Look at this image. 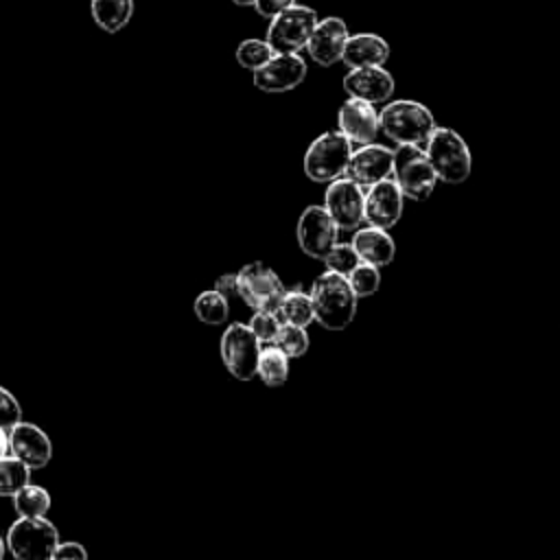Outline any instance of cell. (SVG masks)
<instances>
[{
    "label": "cell",
    "mask_w": 560,
    "mask_h": 560,
    "mask_svg": "<svg viewBox=\"0 0 560 560\" xmlns=\"http://www.w3.org/2000/svg\"><path fill=\"white\" fill-rule=\"evenodd\" d=\"M57 545L59 532L46 516H20L7 534V547L20 560H48Z\"/></svg>",
    "instance_id": "8992f818"
},
{
    "label": "cell",
    "mask_w": 560,
    "mask_h": 560,
    "mask_svg": "<svg viewBox=\"0 0 560 560\" xmlns=\"http://www.w3.org/2000/svg\"><path fill=\"white\" fill-rule=\"evenodd\" d=\"M381 131L396 144H424L431 131L438 127L431 109L411 98H398L387 103L378 112Z\"/></svg>",
    "instance_id": "7a4b0ae2"
},
{
    "label": "cell",
    "mask_w": 560,
    "mask_h": 560,
    "mask_svg": "<svg viewBox=\"0 0 560 560\" xmlns=\"http://www.w3.org/2000/svg\"><path fill=\"white\" fill-rule=\"evenodd\" d=\"M289 361L291 359L276 343H267V348H260L256 376L267 387H280L289 378Z\"/></svg>",
    "instance_id": "603a6c76"
},
{
    "label": "cell",
    "mask_w": 560,
    "mask_h": 560,
    "mask_svg": "<svg viewBox=\"0 0 560 560\" xmlns=\"http://www.w3.org/2000/svg\"><path fill=\"white\" fill-rule=\"evenodd\" d=\"M4 551H7V540L0 536V558L4 556Z\"/></svg>",
    "instance_id": "74e56055"
},
{
    "label": "cell",
    "mask_w": 560,
    "mask_h": 560,
    "mask_svg": "<svg viewBox=\"0 0 560 560\" xmlns=\"http://www.w3.org/2000/svg\"><path fill=\"white\" fill-rule=\"evenodd\" d=\"M392 177L398 184L402 197L411 201L429 199L438 184V175L420 144H398L394 149Z\"/></svg>",
    "instance_id": "5b68a950"
},
{
    "label": "cell",
    "mask_w": 560,
    "mask_h": 560,
    "mask_svg": "<svg viewBox=\"0 0 560 560\" xmlns=\"http://www.w3.org/2000/svg\"><path fill=\"white\" fill-rule=\"evenodd\" d=\"M236 61L241 68L245 70H258L260 66H265L271 57H273V50L271 46L267 44V39H256V37H249V39H243L238 46H236Z\"/></svg>",
    "instance_id": "4316f807"
},
{
    "label": "cell",
    "mask_w": 560,
    "mask_h": 560,
    "mask_svg": "<svg viewBox=\"0 0 560 560\" xmlns=\"http://www.w3.org/2000/svg\"><path fill=\"white\" fill-rule=\"evenodd\" d=\"M317 24V13L304 4H291L271 18L267 28V44L273 52H298L306 48V42Z\"/></svg>",
    "instance_id": "ba28073f"
},
{
    "label": "cell",
    "mask_w": 560,
    "mask_h": 560,
    "mask_svg": "<svg viewBox=\"0 0 560 560\" xmlns=\"http://www.w3.org/2000/svg\"><path fill=\"white\" fill-rule=\"evenodd\" d=\"M352 247L357 249L359 258L363 262L376 265V267H385L394 260L396 256V243L394 238L387 234V230L368 225V228H357L354 236H352Z\"/></svg>",
    "instance_id": "ffe728a7"
},
{
    "label": "cell",
    "mask_w": 560,
    "mask_h": 560,
    "mask_svg": "<svg viewBox=\"0 0 560 560\" xmlns=\"http://www.w3.org/2000/svg\"><path fill=\"white\" fill-rule=\"evenodd\" d=\"M346 39H348L346 22L341 18H324V20H317L306 42V50L315 63L332 66L341 61Z\"/></svg>",
    "instance_id": "ac0fdd59"
},
{
    "label": "cell",
    "mask_w": 560,
    "mask_h": 560,
    "mask_svg": "<svg viewBox=\"0 0 560 560\" xmlns=\"http://www.w3.org/2000/svg\"><path fill=\"white\" fill-rule=\"evenodd\" d=\"M424 144V153L438 175V182L462 184L470 177L472 155L466 140L455 129L435 127Z\"/></svg>",
    "instance_id": "3957f363"
},
{
    "label": "cell",
    "mask_w": 560,
    "mask_h": 560,
    "mask_svg": "<svg viewBox=\"0 0 560 560\" xmlns=\"http://www.w3.org/2000/svg\"><path fill=\"white\" fill-rule=\"evenodd\" d=\"M402 201L405 197L394 177H385L381 182L370 184L363 199L365 223L381 230L394 228L402 217Z\"/></svg>",
    "instance_id": "4fadbf2b"
},
{
    "label": "cell",
    "mask_w": 560,
    "mask_h": 560,
    "mask_svg": "<svg viewBox=\"0 0 560 560\" xmlns=\"http://www.w3.org/2000/svg\"><path fill=\"white\" fill-rule=\"evenodd\" d=\"M280 317L278 313H269V311H254L252 319H249V328L256 335V339L260 343H273L280 330Z\"/></svg>",
    "instance_id": "4dcf8cb0"
},
{
    "label": "cell",
    "mask_w": 560,
    "mask_h": 560,
    "mask_svg": "<svg viewBox=\"0 0 560 560\" xmlns=\"http://www.w3.org/2000/svg\"><path fill=\"white\" fill-rule=\"evenodd\" d=\"M389 57V44L376 33H357L348 35L341 61L348 68H363V66H383Z\"/></svg>",
    "instance_id": "d6986e66"
},
{
    "label": "cell",
    "mask_w": 560,
    "mask_h": 560,
    "mask_svg": "<svg viewBox=\"0 0 560 560\" xmlns=\"http://www.w3.org/2000/svg\"><path fill=\"white\" fill-rule=\"evenodd\" d=\"M311 302L315 322L326 330H343L352 324L357 315V302L350 282L337 271H324L313 280Z\"/></svg>",
    "instance_id": "6da1fadb"
},
{
    "label": "cell",
    "mask_w": 560,
    "mask_h": 560,
    "mask_svg": "<svg viewBox=\"0 0 560 560\" xmlns=\"http://www.w3.org/2000/svg\"><path fill=\"white\" fill-rule=\"evenodd\" d=\"M350 155H352V142L339 129L326 131L308 144L302 162L304 175L311 182L328 184L346 175Z\"/></svg>",
    "instance_id": "277c9868"
},
{
    "label": "cell",
    "mask_w": 560,
    "mask_h": 560,
    "mask_svg": "<svg viewBox=\"0 0 560 560\" xmlns=\"http://www.w3.org/2000/svg\"><path fill=\"white\" fill-rule=\"evenodd\" d=\"M13 508L18 516H46L50 510V492L28 481L13 494Z\"/></svg>",
    "instance_id": "d4e9b609"
},
{
    "label": "cell",
    "mask_w": 560,
    "mask_h": 560,
    "mask_svg": "<svg viewBox=\"0 0 560 560\" xmlns=\"http://www.w3.org/2000/svg\"><path fill=\"white\" fill-rule=\"evenodd\" d=\"M298 245L300 249L315 258L324 260V256L332 249L339 236V228L324 206H306L298 219Z\"/></svg>",
    "instance_id": "8fae6325"
},
{
    "label": "cell",
    "mask_w": 560,
    "mask_h": 560,
    "mask_svg": "<svg viewBox=\"0 0 560 560\" xmlns=\"http://www.w3.org/2000/svg\"><path fill=\"white\" fill-rule=\"evenodd\" d=\"M295 0H256L254 2V9L258 11V15H262V18H273V15H278L282 9H287V7H291Z\"/></svg>",
    "instance_id": "836d02e7"
},
{
    "label": "cell",
    "mask_w": 560,
    "mask_h": 560,
    "mask_svg": "<svg viewBox=\"0 0 560 560\" xmlns=\"http://www.w3.org/2000/svg\"><path fill=\"white\" fill-rule=\"evenodd\" d=\"M392 173H394V151L376 142L359 144V149L352 151L348 171H346V175L361 186H370L374 182L392 177Z\"/></svg>",
    "instance_id": "9a60e30c"
},
{
    "label": "cell",
    "mask_w": 560,
    "mask_h": 560,
    "mask_svg": "<svg viewBox=\"0 0 560 560\" xmlns=\"http://www.w3.org/2000/svg\"><path fill=\"white\" fill-rule=\"evenodd\" d=\"M337 127L352 144L374 142L381 131L378 112L372 103L350 96L337 112Z\"/></svg>",
    "instance_id": "5bb4252c"
},
{
    "label": "cell",
    "mask_w": 560,
    "mask_h": 560,
    "mask_svg": "<svg viewBox=\"0 0 560 560\" xmlns=\"http://www.w3.org/2000/svg\"><path fill=\"white\" fill-rule=\"evenodd\" d=\"M219 352L225 370L238 381H252L256 376L260 341L247 324L234 322L225 328L219 341Z\"/></svg>",
    "instance_id": "9c48e42d"
},
{
    "label": "cell",
    "mask_w": 560,
    "mask_h": 560,
    "mask_svg": "<svg viewBox=\"0 0 560 560\" xmlns=\"http://www.w3.org/2000/svg\"><path fill=\"white\" fill-rule=\"evenodd\" d=\"M363 199L365 192L361 184H357L350 177H337L328 182L326 195H324V208L332 217L335 225L341 232H354L363 221Z\"/></svg>",
    "instance_id": "30bf717a"
},
{
    "label": "cell",
    "mask_w": 560,
    "mask_h": 560,
    "mask_svg": "<svg viewBox=\"0 0 560 560\" xmlns=\"http://www.w3.org/2000/svg\"><path fill=\"white\" fill-rule=\"evenodd\" d=\"M234 4H238V7H254V2L256 0H232Z\"/></svg>",
    "instance_id": "8d00e7d4"
},
{
    "label": "cell",
    "mask_w": 560,
    "mask_h": 560,
    "mask_svg": "<svg viewBox=\"0 0 560 560\" xmlns=\"http://www.w3.org/2000/svg\"><path fill=\"white\" fill-rule=\"evenodd\" d=\"M278 317L280 322H287V324H295V326H311L315 322V313H313V302H311V293L302 291L300 287H293V289H287L282 300H280V306H278Z\"/></svg>",
    "instance_id": "7402d4cb"
},
{
    "label": "cell",
    "mask_w": 560,
    "mask_h": 560,
    "mask_svg": "<svg viewBox=\"0 0 560 560\" xmlns=\"http://www.w3.org/2000/svg\"><path fill=\"white\" fill-rule=\"evenodd\" d=\"M306 61L298 52H273V57L254 70V85L269 94L295 90L306 79Z\"/></svg>",
    "instance_id": "7c38bea8"
},
{
    "label": "cell",
    "mask_w": 560,
    "mask_h": 560,
    "mask_svg": "<svg viewBox=\"0 0 560 560\" xmlns=\"http://www.w3.org/2000/svg\"><path fill=\"white\" fill-rule=\"evenodd\" d=\"M324 262L330 271L348 276L361 262V258H359L357 249L352 247V243H335L332 249L324 256Z\"/></svg>",
    "instance_id": "f546056e"
},
{
    "label": "cell",
    "mask_w": 560,
    "mask_h": 560,
    "mask_svg": "<svg viewBox=\"0 0 560 560\" xmlns=\"http://www.w3.org/2000/svg\"><path fill=\"white\" fill-rule=\"evenodd\" d=\"M9 455V429L0 427V457Z\"/></svg>",
    "instance_id": "d590c367"
},
{
    "label": "cell",
    "mask_w": 560,
    "mask_h": 560,
    "mask_svg": "<svg viewBox=\"0 0 560 560\" xmlns=\"http://www.w3.org/2000/svg\"><path fill=\"white\" fill-rule=\"evenodd\" d=\"M273 343H276L289 359H298V357L306 354V350H308V346H311V339H308L306 328L282 322V324H280V330H278V337H276Z\"/></svg>",
    "instance_id": "83f0119b"
},
{
    "label": "cell",
    "mask_w": 560,
    "mask_h": 560,
    "mask_svg": "<svg viewBox=\"0 0 560 560\" xmlns=\"http://www.w3.org/2000/svg\"><path fill=\"white\" fill-rule=\"evenodd\" d=\"M192 311H195L199 322H203L208 326H219L228 319L230 304H228V298L223 293H219L217 289H208V291H201L195 298Z\"/></svg>",
    "instance_id": "cb8c5ba5"
},
{
    "label": "cell",
    "mask_w": 560,
    "mask_h": 560,
    "mask_svg": "<svg viewBox=\"0 0 560 560\" xmlns=\"http://www.w3.org/2000/svg\"><path fill=\"white\" fill-rule=\"evenodd\" d=\"M343 90L348 96L376 105L389 101L396 90V81L383 66H363L350 68V72L343 77Z\"/></svg>",
    "instance_id": "e0dca14e"
},
{
    "label": "cell",
    "mask_w": 560,
    "mask_h": 560,
    "mask_svg": "<svg viewBox=\"0 0 560 560\" xmlns=\"http://www.w3.org/2000/svg\"><path fill=\"white\" fill-rule=\"evenodd\" d=\"M284 291L280 276L262 260L247 262L236 271V293L252 311L276 313Z\"/></svg>",
    "instance_id": "52a82bcc"
},
{
    "label": "cell",
    "mask_w": 560,
    "mask_h": 560,
    "mask_svg": "<svg viewBox=\"0 0 560 560\" xmlns=\"http://www.w3.org/2000/svg\"><path fill=\"white\" fill-rule=\"evenodd\" d=\"M20 420H22V407H20L18 398L0 385V427L11 429Z\"/></svg>",
    "instance_id": "1f68e13d"
},
{
    "label": "cell",
    "mask_w": 560,
    "mask_h": 560,
    "mask_svg": "<svg viewBox=\"0 0 560 560\" xmlns=\"http://www.w3.org/2000/svg\"><path fill=\"white\" fill-rule=\"evenodd\" d=\"M52 558L55 560H85L88 558V549L81 542H77V540H66V542L59 540Z\"/></svg>",
    "instance_id": "d6a6232c"
},
{
    "label": "cell",
    "mask_w": 560,
    "mask_h": 560,
    "mask_svg": "<svg viewBox=\"0 0 560 560\" xmlns=\"http://www.w3.org/2000/svg\"><path fill=\"white\" fill-rule=\"evenodd\" d=\"M31 481V468L15 455L0 457V497H13Z\"/></svg>",
    "instance_id": "484cf974"
},
{
    "label": "cell",
    "mask_w": 560,
    "mask_h": 560,
    "mask_svg": "<svg viewBox=\"0 0 560 560\" xmlns=\"http://www.w3.org/2000/svg\"><path fill=\"white\" fill-rule=\"evenodd\" d=\"M96 26L105 33H118L133 15V0H90Z\"/></svg>",
    "instance_id": "44dd1931"
},
{
    "label": "cell",
    "mask_w": 560,
    "mask_h": 560,
    "mask_svg": "<svg viewBox=\"0 0 560 560\" xmlns=\"http://www.w3.org/2000/svg\"><path fill=\"white\" fill-rule=\"evenodd\" d=\"M214 289H217L219 293H223L225 298L238 295V293H236V273H223V276H219L217 282H214Z\"/></svg>",
    "instance_id": "e575fe53"
},
{
    "label": "cell",
    "mask_w": 560,
    "mask_h": 560,
    "mask_svg": "<svg viewBox=\"0 0 560 560\" xmlns=\"http://www.w3.org/2000/svg\"><path fill=\"white\" fill-rule=\"evenodd\" d=\"M346 278H348L357 298H370L381 287V267L361 260Z\"/></svg>",
    "instance_id": "f1b7e54d"
},
{
    "label": "cell",
    "mask_w": 560,
    "mask_h": 560,
    "mask_svg": "<svg viewBox=\"0 0 560 560\" xmlns=\"http://www.w3.org/2000/svg\"><path fill=\"white\" fill-rule=\"evenodd\" d=\"M9 453L22 459L31 470H39L50 462L52 444L39 427L20 420L9 429Z\"/></svg>",
    "instance_id": "2e32d148"
}]
</instances>
